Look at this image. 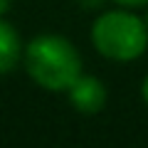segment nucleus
Segmentation results:
<instances>
[{
	"label": "nucleus",
	"instance_id": "2",
	"mask_svg": "<svg viewBox=\"0 0 148 148\" xmlns=\"http://www.w3.org/2000/svg\"><path fill=\"white\" fill-rule=\"evenodd\" d=\"M91 42L99 54L116 62H131L146 52L148 45V25L133 12L109 10L96 17L91 27Z\"/></svg>",
	"mask_w": 148,
	"mask_h": 148
},
{
	"label": "nucleus",
	"instance_id": "7",
	"mask_svg": "<svg viewBox=\"0 0 148 148\" xmlns=\"http://www.w3.org/2000/svg\"><path fill=\"white\" fill-rule=\"evenodd\" d=\"M8 8H10V0H0V15H5Z\"/></svg>",
	"mask_w": 148,
	"mask_h": 148
},
{
	"label": "nucleus",
	"instance_id": "6",
	"mask_svg": "<svg viewBox=\"0 0 148 148\" xmlns=\"http://www.w3.org/2000/svg\"><path fill=\"white\" fill-rule=\"evenodd\" d=\"M141 94H143V99H146V104H148V77L143 79V86H141Z\"/></svg>",
	"mask_w": 148,
	"mask_h": 148
},
{
	"label": "nucleus",
	"instance_id": "5",
	"mask_svg": "<svg viewBox=\"0 0 148 148\" xmlns=\"http://www.w3.org/2000/svg\"><path fill=\"white\" fill-rule=\"evenodd\" d=\"M114 3H119L123 8H141V5H146L148 0H114Z\"/></svg>",
	"mask_w": 148,
	"mask_h": 148
},
{
	"label": "nucleus",
	"instance_id": "8",
	"mask_svg": "<svg viewBox=\"0 0 148 148\" xmlns=\"http://www.w3.org/2000/svg\"><path fill=\"white\" fill-rule=\"evenodd\" d=\"M146 25H148V17H146Z\"/></svg>",
	"mask_w": 148,
	"mask_h": 148
},
{
	"label": "nucleus",
	"instance_id": "4",
	"mask_svg": "<svg viewBox=\"0 0 148 148\" xmlns=\"http://www.w3.org/2000/svg\"><path fill=\"white\" fill-rule=\"evenodd\" d=\"M22 57V42L10 22L0 20V74H8L17 67Z\"/></svg>",
	"mask_w": 148,
	"mask_h": 148
},
{
	"label": "nucleus",
	"instance_id": "1",
	"mask_svg": "<svg viewBox=\"0 0 148 148\" xmlns=\"http://www.w3.org/2000/svg\"><path fill=\"white\" fill-rule=\"evenodd\" d=\"M27 74L47 91H67L82 74V57L69 40L40 35L25 49Z\"/></svg>",
	"mask_w": 148,
	"mask_h": 148
},
{
	"label": "nucleus",
	"instance_id": "3",
	"mask_svg": "<svg viewBox=\"0 0 148 148\" xmlns=\"http://www.w3.org/2000/svg\"><path fill=\"white\" fill-rule=\"evenodd\" d=\"M69 101L79 114H96V111L104 109L106 104V89L96 77H86L79 74L77 82L69 86Z\"/></svg>",
	"mask_w": 148,
	"mask_h": 148
}]
</instances>
